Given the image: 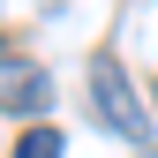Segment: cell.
Listing matches in <instances>:
<instances>
[{
	"label": "cell",
	"instance_id": "1",
	"mask_svg": "<svg viewBox=\"0 0 158 158\" xmlns=\"http://www.w3.org/2000/svg\"><path fill=\"white\" fill-rule=\"evenodd\" d=\"M90 113L121 135V143H143L151 135V113H143V98H135V83H128L121 60H90Z\"/></svg>",
	"mask_w": 158,
	"mask_h": 158
},
{
	"label": "cell",
	"instance_id": "2",
	"mask_svg": "<svg viewBox=\"0 0 158 158\" xmlns=\"http://www.w3.org/2000/svg\"><path fill=\"white\" fill-rule=\"evenodd\" d=\"M53 106V75L30 60H0V113H45Z\"/></svg>",
	"mask_w": 158,
	"mask_h": 158
},
{
	"label": "cell",
	"instance_id": "3",
	"mask_svg": "<svg viewBox=\"0 0 158 158\" xmlns=\"http://www.w3.org/2000/svg\"><path fill=\"white\" fill-rule=\"evenodd\" d=\"M15 158H60V128H23L15 135Z\"/></svg>",
	"mask_w": 158,
	"mask_h": 158
},
{
	"label": "cell",
	"instance_id": "4",
	"mask_svg": "<svg viewBox=\"0 0 158 158\" xmlns=\"http://www.w3.org/2000/svg\"><path fill=\"white\" fill-rule=\"evenodd\" d=\"M151 106H158V83H151Z\"/></svg>",
	"mask_w": 158,
	"mask_h": 158
}]
</instances>
